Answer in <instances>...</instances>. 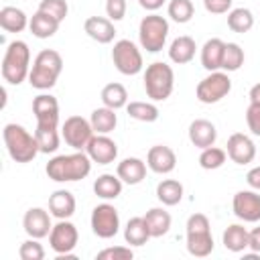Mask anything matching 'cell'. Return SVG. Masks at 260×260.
Listing matches in <instances>:
<instances>
[{"instance_id": "6da1fadb", "label": "cell", "mask_w": 260, "mask_h": 260, "mask_svg": "<svg viewBox=\"0 0 260 260\" xmlns=\"http://www.w3.org/2000/svg\"><path fill=\"white\" fill-rule=\"evenodd\" d=\"M89 171H91V158L83 150H75L73 154H57L45 167L47 177L57 183L81 181L89 175Z\"/></svg>"}, {"instance_id": "7a4b0ae2", "label": "cell", "mask_w": 260, "mask_h": 260, "mask_svg": "<svg viewBox=\"0 0 260 260\" xmlns=\"http://www.w3.org/2000/svg\"><path fill=\"white\" fill-rule=\"evenodd\" d=\"M61 71H63V57L59 55V51L43 49L32 61V67L28 73V83L41 91L51 89L57 83Z\"/></svg>"}, {"instance_id": "3957f363", "label": "cell", "mask_w": 260, "mask_h": 260, "mask_svg": "<svg viewBox=\"0 0 260 260\" xmlns=\"http://www.w3.org/2000/svg\"><path fill=\"white\" fill-rule=\"evenodd\" d=\"M2 138H4V144H6V150L10 154V158L14 162H30L41 150H39V142H37V136L30 134L24 126L20 124H6L4 130H2Z\"/></svg>"}, {"instance_id": "277c9868", "label": "cell", "mask_w": 260, "mask_h": 260, "mask_svg": "<svg viewBox=\"0 0 260 260\" xmlns=\"http://www.w3.org/2000/svg\"><path fill=\"white\" fill-rule=\"evenodd\" d=\"M30 73V49L24 41H12L2 57V77L12 85H20Z\"/></svg>"}, {"instance_id": "5b68a950", "label": "cell", "mask_w": 260, "mask_h": 260, "mask_svg": "<svg viewBox=\"0 0 260 260\" xmlns=\"http://www.w3.org/2000/svg\"><path fill=\"white\" fill-rule=\"evenodd\" d=\"M187 252L197 258H205L213 252L211 223L205 213H193L187 219Z\"/></svg>"}, {"instance_id": "8992f818", "label": "cell", "mask_w": 260, "mask_h": 260, "mask_svg": "<svg viewBox=\"0 0 260 260\" xmlns=\"http://www.w3.org/2000/svg\"><path fill=\"white\" fill-rule=\"evenodd\" d=\"M175 87V71L162 61H154L144 71V91L152 102H165Z\"/></svg>"}, {"instance_id": "52a82bcc", "label": "cell", "mask_w": 260, "mask_h": 260, "mask_svg": "<svg viewBox=\"0 0 260 260\" xmlns=\"http://www.w3.org/2000/svg\"><path fill=\"white\" fill-rule=\"evenodd\" d=\"M169 37V20L160 14H148L140 20L138 26V39H140V47L146 49L148 53H158L162 51L165 43Z\"/></svg>"}, {"instance_id": "ba28073f", "label": "cell", "mask_w": 260, "mask_h": 260, "mask_svg": "<svg viewBox=\"0 0 260 260\" xmlns=\"http://www.w3.org/2000/svg\"><path fill=\"white\" fill-rule=\"evenodd\" d=\"M230 91H232V79L225 71H209V75L203 77L195 87V95L201 104H217Z\"/></svg>"}, {"instance_id": "9c48e42d", "label": "cell", "mask_w": 260, "mask_h": 260, "mask_svg": "<svg viewBox=\"0 0 260 260\" xmlns=\"http://www.w3.org/2000/svg\"><path fill=\"white\" fill-rule=\"evenodd\" d=\"M112 61L116 65V69L122 75H136L142 71L144 63H142V53L140 49L130 41V39H120L114 43L112 49Z\"/></svg>"}, {"instance_id": "30bf717a", "label": "cell", "mask_w": 260, "mask_h": 260, "mask_svg": "<svg viewBox=\"0 0 260 260\" xmlns=\"http://www.w3.org/2000/svg\"><path fill=\"white\" fill-rule=\"evenodd\" d=\"M91 232L102 240H110L120 232V215L112 203H100L93 207Z\"/></svg>"}, {"instance_id": "8fae6325", "label": "cell", "mask_w": 260, "mask_h": 260, "mask_svg": "<svg viewBox=\"0 0 260 260\" xmlns=\"http://www.w3.org/2000/svg\"><path fill=\"white\" fill-rule=\"evenodd\" d=\"M93 134L95 132L91 128V122L85 120L83 116H69L61 126V136L65 144H69L73 150H85Z\"/></svg>"}, {"instance_id": "7c38bea8", "label": "cell", "mask_w": 260, "mask_h": 260, "mask_svg": "<svg viewBox=\"0 0 260 260\" xmlns=\"http://www.w3.org/2000/svg\"><path fill=\"white\" fill-rule=\"evenodd\" d=\"M77 240H79V232L77 228L69 221V219H59L51 234H49V244H51V250L57 254V256H63V254H71L77 246Z\"/></svg>"}, {"instance_id": "4fadbf2b", "label": "cell", "mask_w": 260, "mask_h": 260, "mask_svg": "<svg viewBox=\"0 0 260 260\" xmlns=\"http://www.w3.org/2000/svg\"><path fill=\"white\" fill-rule=\"evenodd\" d=\"M232 209H234V215L242 221H248V223L260 221V193L254 189L238 191L234 195Z\"/></svg>"}, {"instance_id": "5bb4252c", "label": "cell", "mask_w": 260, "mask_h": 260, "mask_svg": "<svg viewBox=\"0 0 260 260\" xmlns=\"http://www.w3.org/2000/svg\"><path fill=\"white\" fill-rule=\"evenodd\" d=\"M32 114L37 126L43 128H59V102L51 93H39L32 100Z\"/></svg>"}, {"instance_id": "9a60e30c", "label": "cell", "mask_w": 260, "mask_h": 260, "mask_svg": "<svg viewBox=\"0 0 260 260\" xmlns=\"http://www.w3.org/2000/svg\"><path fill=\"white\" fill-rule=\"evenodd\" d=\"M85 152L91 158V162L110 165L118 158V144L108 134H93L85 146Z\"/></svg>"}, {"instance_id": "2e32d148", "label": "cell", "mask_w": 260, "mask_h": 260, "mask_svg": "<svg viewBox=\"0 0 260 260\" xmlns=\"http://www.w3.org/2000/svg\"><path fill=\"white\" fill-rule=\"evenodd\" d=\"M22 228L26 232L28 238H47L53 230V223H51V211L43 209V207H30L26 209L24 217H22Z\"/></svg>"}, {"instance_id": "e0dca14e", "label": "cell", "mask_w": 260, "mask_h": 260, "mask_svg": "<svg viewBox=\"0 0 260 260\" xmlns=\"http://www.w3.org/2000/svg\"><path fill=\"white\" fill-rule=\"evenodd\" d=\"M225 152L236 165H250L256 158V144L252 142L250 136H246L242 132H236L228 138Z\"/></svg>"}, {"instance_id": "ac0fdd59", "label": "cell", "mask_w": 260, "mask_h": 260, "mask_svg": "<svg viewBox=\"0 0 260 260\" xmlns=\"http://www.w3.org/2000/svg\"><path fill=\"white\" fill-rule=\"evenodd\" d=\"M146 165L156 175H169L177 167V154L171 146L154 144V146H150V150L146 154Z\"/></svg>"}, {"instance_id": "d6986e66", "label": "cell", "mask_w": 260, "mask_h": 260, "mask_svg": "<svg viewBox=\"0 0 260 260\" xmlns=\"http://www.w3.org/2000/svg\"><path fill=\"white\" fill-rule=\"evenodd\" d=\"M83 30H85V35L89 39H93L100 45H108L116 37L114 20H110L108 16H89V18H85Z\"/></svg>"}, {"instance_id": "ffe728a7", "label": "cell", "mask_w": 260, "mask_h": 260, "mask_svg": "<svg viewBox=\"0 0 260 260\" xmlns=\"http://www.w3.org/2000/svg\"><path fill=\"white\" fill-rule=\"evenodd\" d=\"M189 140L195 148H207V146H213L215 140H217V130H215V124L205 120V118H197L189 124Z\"/></svg>"}, {"instance_id": "44dd1931", "label": "cell", "mask_w": 260, "mask_h": 260, "mask_svg": "<svg viewBox=\"0 0 260 260\" xmlns=\"http://www.w3.org/2000/svg\"><path fill=\"white\" fill-rule=\"evenodd\" d=\"M146 162L142 158H136V156H128L124 160L118 162L116 167V175L122 179V183L126 185H138L142 183V179L146 177Z\"/></svg>"}, {"instance_id": "7402d4cb", "label": "cell", "mask_w": 260, "mask_h": 260, "mask_svg": "<svg viewBox=\"0 0 260 260\" xmlns=\"http://www.w3.org/2000/svg\"><path fill=\"white\" fill-rule=\"evenodd\" d=\"M75 205H77L75 203V197L67 189H57L49 197V211L57 219H69L75 213Z\"/></svg>"}, {"instance_id": "603a6c76", "label": "cell", "mask_w": 260, "mask_h": 260, "mask_svg": "<svg viewBox=\"0 0 260 260\" xmlns=\"http://www.w3.org/2000/svg\"><path fill=\"white\" fill-rule=\"evenodd\" d=\"M223 51H225V43L217 37L205 41V45L201 47V65L205 71H219L221 69V61H223Z\"/></svg>"}, {"instance_id": "cb8c5ba5", "label": "cell", "mask_w": 260, "mask_h": 260, "mask_svg": "<svg viewBox=\"0 0 260 260\" xmlns=\"http://www.w3.org/2000/svg\"><path fill=\"white\" fill-rule=\"evenodd\" d=\"M59 20H55L53 16H49L43 10H37L30 20H28V30L37 37V39H51L57 30H59Z\"/></svg>"}, {"instance_id": "d4e9b609", "label": "cell", "mask_w": 260, "mask_h": 260, "mask_svg": "<svg viewBox=\"0 0 260 260\" xmlns=\"http://www.w3.org/2000/svg\"><path fill=\"white\" fill-rule=\"evenodd\" d=\"M195 49H197L195 41L191 37H187V35H181V37H177L171 43V47H169V59L173 63H177V65H185V63H189L195 57Z\"/></svg>"}, {"instance_id": "484cf974", "label": "cell", "mask_w": 260, "mask_h": 260, "mask_svg": "<svg viewBox=\"0 0 260 260\" xmlns=\"http://www.w3.org/2000/svg\"><path fill=\"white\" fill-rule=\"evenodd\" d=\"M122 185H124V183H122V179H120L118 175L106 173V175H100V177L93 181V193H95L100 199L110 201V199L120 197Z\"/></svg>"}, {"instance_id": "4316f807", "label": "cell", "mask_w": 260, "mask_h": 260, "mask_svg": "<svg viewBox=\"0 0 260 260\" xmlns=\"http://www.w3.org/2000/svg\"><path fill=\"white\" fill-rule=\"evenodd\" d=\"M144 221L152 238H160L171 230V213L162 207H152L144 213Z\"/></svg>"}, {"instance_id": "83f0119b", "label": "cell", "mask_w": 260, "mask_h": 260, "mask_svg": "<svg viewBox=\"0 0 260 260\" xmlns=\"http://www.w3.org/2000/svg\"><path fill=\"white\" fill-rule=\"evenodd\" d=\"M248 236H250V232L242 223H232L223 230L221 242H223L225 250H230V252H244L248 248Z\"/></svg>"}, {"instance_id": "f1b7e54d", "label": "cell", "mask_w": 260, "mask_h": 260, "mask_svg": "<svg viewBox=\"0 0 260 260\" xmlns=\"http://www.w3.org/2000/svg\"><path fill=\"white\" fill-rule=\"evenodd\" d=\"M0 26L6 32H22L28 26V16L16 6H4L0 10Z\"/></svg>"}, {"instance_id": "f546056e", "label": "cell", "mask_w": 260, "mask_h": 260, "mask_svg": "<svg viewBox=\"0 0 260 260\" xmlns=\"http://www.w3.org/2000/svg\"><path fill=\"white\" fill-rule=\"evenodd\" d=\"M89 122H91V128L95 134H110L118 124V116H116V110L102 106V108H95L91 112Z\"/></svg>"}, {"instance_id": "4dcf8cb0", "label": "cell", "mask_w": 260, "mask_h": 260, "mask_svg": "<svg viewBox=\"0 0 260 260\" xmlns=\"http://www.w3.org/2000/svg\"><path fill=\"white\" fill-rule=\"evenodd\" d=\"M150 232H148V225L144 221V215L142 217H130L126 228H124V240L126 244L130 246H144L148 240H150Z\"/></svg>"}, {"instance_id": "1f68e13d", "label": "cell", "mask_w": 260, "mask_h": 260, "mask_svg": "<svg viewBox=\"0 0 260 260\" xmlns=\"http://www.w3.org/2000/svg\"><path fill=\"white\" fill-rule=\"evenodd\" d=\"M183 185L177 181V179H162L158 185H156V199L162 203V205H177L181 203L183 199Z\"/></svg>"}, {"instance_id": "d6a6232c", "label": "cell", "mask_w": 260, "mask_h": 260, "mask_svg": "<svg viewBox=\"0 0 260 260\" xmlns=\"http://www.w3.org/2000/svg\"><path fill=\"white\" fill-rule=\"evenodd\" d=\"M102 104L108 106V108H112V110L126 108V104H128V91H126V87L122 83H116V81L104 85V89H102Z\"/></svg>"}, {"instance_id": "836d02e7", "label": "cell", "mask_w": 260, "mask_h": 260, "mask_svg": "<svg viewBox=\"0 0 260 260\" xmlns=\"http://www.w3.org/2000/svg\"><path fill=\"white\" fill-rule=\"evenodd\" d=\"M228 26H230V30H234V32H240V35H244V32H248L252 26H254V16H252V10L250 8H232L230 12H228Z\"/></svg>"}, {"instance_id": "e575fe53", "label": "cell", "mask_w": 260, "mask_h": 260, "mask_svg": "<svg viewBox=\"0 0 260 260\" xmlns=\"http://www.w3.org/2000/svg\"><path fill=\"white\" fill-rule=\"evenodd\" d=\"M126 112L130 118L138 122H156L158 120V108L152 102H130L126 104Z\"/></svg>"}, {"instance_id": "d590c367", "label": "cell", "mask_w": 260, "mask_h": 260, "mask_svg": "<svg viewBox=\"0 0 260 260\" xmlns=\"http://www.w3.org/2000/svg\"><path fill=\"white\" fill-rule=\"evenodd\" d=\"M35 136H37V142H39V150L43 154H51L59 148V142H61V134L57 128H43V126H37L35 128Z\"/></svg>"}, {"instance_id": "8d00e7d4", "label": "cell", "mask_w": 260, "mask_h": 260, "mask_svg": "<svg viewBox=\"0 0 260 260\" xmlns=\"http://www.w3.org/2000/svg\"><path fill=\"white\" fill-rule=\"evenodd\" d=\"M228 158V152L223 148H217V146H207L201 150L199 154V167L205 169V171H215L219 167H223Z\"/></svg>"}, {"instance_id": "74e56055", "label": "cell", "mask_w": 260, "mask_h": 260, "mask_svg": "<svg viewBox=\"0 0 260 260\" xmlns=\"http://www.w3.org/2000/svg\"><path fill=\"white\" fill-rule=\"evenodd\" d=\"M242 65H244V49L238 43H225L221 69L230 73V71H238Z\"/></svg>"}, {"instance_id": "f35d334b", "label": "cell", "mask_w": 260, "mask_h": 260, "mask_svg": "<svg viewBox=\"0 0 260 260\" xmlns=\"http://www.w3.org/2000/svg\"><path fill=\"white\" fill-rule=\"evenodd\" d=\"M167 12H169V16H171L175 22L185 24V22H189V20L193 18L195 6H193L191 0H171Z\"/></svg>"}, {"instance_id": "ab89813d", "label": "cell", "mask_w": 260, "mask_h": 260, "mask_svg": "<svg viewBox=\"0 0 260 260\" xmlns=\"http://www.w3.org/2000/svg\"><path fill=\"white\" fill-rule=\"evenodd\" d=\"M18 256H20V260H43L45 258V248H43V244H39L37 238H28L26 242L20 244Z\"/></svg>"}, {"instance_id": "60d3db41", "label": "cell", "mask_w": 260, "mask_h": 260, "mask_svg": "<svg viewBox=\"0 0 260 260\" xmlns=\"http://www.w3.org/2000/svg\"><path fill=\"white\" fill-rule=\"evenodd\" d=\"M39 10L47 12V14L53 16L55 20L63 22L65 16H67V12H69V6H67V0H41Z\"/></svg>"}, {"instance_id": "b9f144b4", "label": "cell", "mask_w": 260, "mask_h": 260, "mask_svg": "<svg viewBox=\"0 0 260 260\" xmlns=\"http://www.w3.org/2000/svg\"><path fill=\"white\" fill-rule=\"evenodd\" d=\"M134 252L126 246H116V248H106L98 252V260H132Z\"/></svg>"}, {"instance_id": "7bdbcfd3", "label": "cell", "mask_w": 260, "mask_h": 260, "mask_svg": "<svg viewBox=\"0 0 260 260\" xmlns=\"http://www.w3.org/2000/svg\"><path fill=\"white\" fill-rule=\"evenodd\" d=\"M126 0H106V14L110 20H122L126 14Z\"/></svg>"}, {"instance_id": "ee69618b", "label": "cell", "mask_w": 260, "mask_h": 260, "mask_svg": "<svg viewBox=\"0 0 260 260\" xmlns=\"http://www.w3.org/2000/svg\"><path fill=\"white\" fill-rule=\"evenodd\" d=\"M246 124H248L252 134L260 136V106H256V104L248 106V110H246Z\"/></svg>"}, {"instance_id": "f6af8a7d", "label": "cell", "mask_w": 260, "mask_h": 260, "mask_svg": "<svg viewBox=\"0 0 260 260\" xmlns=\"http://www.w3.org/2000/svg\"><path fill=\"white\" fill-rule=\"evenodd\" d=\"M234 0H203V6L209 14H225L232 10Z\"/></svg>"}, {"instance_id": "bcb514c9", "label": "cell", "mask_w": 260, "mask_h": 260, "mask_svg": "<svg viewBox=\"0 0 260 260\" xmlns=\"http://www.w3.org/2000/svg\"><path fill=\"white\" fill-rule=\"evenodd\" d=\"M246 183L250 185V189L254 191H260V165L258 167H252L246 175Z\"/></svg>"}, {"instance_id": "7dc6e473", "label": "cell", "mask_w": 260, "mask_h": 260, "mask_svg": "<svg viewBox=\"0 0 260 260\" xmlns=\"http://www.w3.org/2000/svg\"><path fill=\"white\" fill-rule=\"evenodd\" d=\"M248 248L254 254H260V225L250 232V236H248Z\"/></svg>"}, {"instance_id": "c3c4849f", "label": "cell", "mask_w": 260, "mask_h": 260, "mask_svg": "<svg viewBox=\"0 0 260 260\" xmlns=\"http://www.w3.org/2000/svg\"><path fill=\"white\" fill-rule=\"evenodd\" d=\"M165 2H167V0H138V4H140L144 10H148V12L158 10V8H160Z\"/></svg>"}, {"instance_id": "681fc988", "label": "cell", "mask_w": 260, "mask_h": 260, "mask_svg": "<svg viewBox=\"0 0 260 260\" xmlns=\"http://www.w3.org/2000/svg\"><path fill=\"white\" fill-rule=\"evenodd\" d=\"M248 98H250V104L260 106V83H256V85H252V87H250Z\"/></svg>"}]
</instances>
